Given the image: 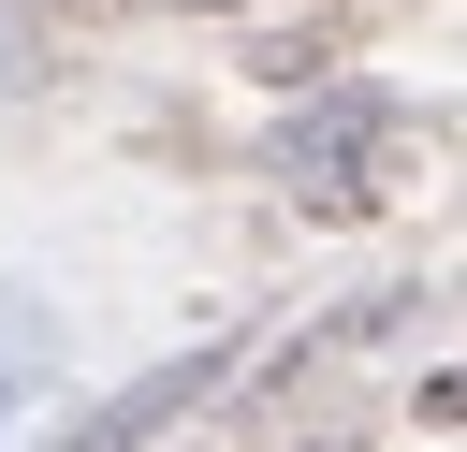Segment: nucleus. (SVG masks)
Segmentation results:
<instances>
[{"label": "nucleus", "instance_id": "f03ea898", "mask_svg": "<svg viewBox=\"0 0 467 452\" xmlns=\"http://www.w3.org/2000/svg\"><path fill=\"white\" fill-rule=\"evenodd\" d=\"M190 15H248V0H190Z\"/></svg>", "mask_w": 467, "mask_h": 452}, {"label": "nucleus", "instance_id": "f257e3e1", "mask_svg": "<svg viewBox=\"0 0 467 452\" xmlns=\"http://www.w3.org/2000/svg\"><path fill=\"white\" fill-rule=\"evenodd\" d=\"M379 131H394V117H379L365 87H306V102L277 117V175H292L321 219H350V204H365V175H379Z\"/></svg>", "mask_w": 467, "mask_h": 452}, {"label": "nucleus", "instance_id": "7ed1b4c3", "mask_svg": "<svg viewBox=\"0 0 467 452\" xmlns=\"http://www.w3.org/2000/svg\"><path fill=\"white\" fill-rule=\"evenodd\" d=\"M88 15H102V0H88Z\"/></svg>", "mask_w": 467, "mask_h": 452}]
</instances>
